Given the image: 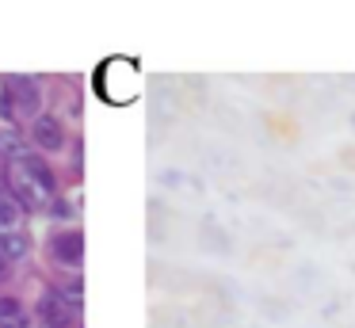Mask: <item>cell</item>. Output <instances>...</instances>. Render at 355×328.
<instances>
[{"label": "cell", "instance_id": "obj_7", "mask_svg": "<svg viewBox=\"0 0 355 328\" xmlns=\"http://www.w3.org/2000/svg\"><path fill=\"white\" fill-rule=\"evenodd\" d=\"M0 328H31V313L16 297H0Z\"/></svg>", "mask_w": 355, "mask_h": 328}, {"label": "cell", "instance_id": "obj_9", "mask_svg": "<svg viewBox=\"0 0 355 328\" xmlns=\"http://www.w3.org/2000/svg\"><path fill=\"white\" fill-rule=\"evenodd\" d=\"M19 206H16V198L8 195V191H0V233H12L16 229V221H19Z\"/></svg>", "mask_w": 355, "mask_h": 328}, {"label": "cell", "instance_id": "obj_3", "mask_svg": "<svg viewBox=\"0 0 355 328\" xmlns=\"http://www.w3.org/2000/svg\"><path fill=\"white\" fill-rule=\"evenodd\" d=\"M8 195L12 198H16V206H19V210H31V206H39V187H35V183H31V175H27L24 172V164H19V160H16V164H8Z\"/></svg>", "mask_w": 355, "mask_h": 328}, {"label": "cell", "instance_id": "obj_1", "mask_svg": "<svg viewBox=\"0 0 355 328\" xmlns=\"http://www.w3.org/2000/svg\"><path fill=\"white\" fill-rule=\"evenodd\" d=\"M42 96H39V84H31L27 76H8L4 88H0V114L4 122H19V119H31L39 114Z\"/></svg>", "mask_w": 355, "mask_h": 328}, {"label": "cell", "instance_id": "obj_5", "mask_svg": "<svg viewBox=\"0 0 355 328\" xmlns=\"http://www.w3.org/2000/svg\"><path fill=\"white\" fill-rule=\"evenodd\" d=\"M31 134H35V141H39L42 149H50V153L65 145V126L54 119V114H39L35 126H31Z\"/></svg>", "mask_w": 355, "mask_h": 328}, {"label": "cell", "instance_id": "obj_8", "mask_svg": "<svg viewBox=\"0 0 355 328\" xmlns=\"http://www.w3.org/2000/svg\"><path fill=\"white\" fill-rule=\"evenodd\" d=\"M27 252H31V241H27L24 233H0V259H24Z\"/></svg>", "mask_w": 355, "mask_h": 328}, {"label": "cell", "instance_id": "obj_6", "mask_svg": "<svg viewBox=\"0 0 355 328\" xmlns=\"http://www.w3.org/2000/svg\"><path fill=\"white\" fill-rule=\"evenodd\" d=\"M19 164H24V172L31 175L35 187H39V195H54V191H58V180H54V172L46 168V160H42V157H31V153H27Z\"/></svg>", "mask_w": 355, "mask_h": 328}, {"label": "cell", "instance_id": "obj_10", "mask_svg": "<svg viewBox=\"0 0 355 328\" xmlns=\"http://www.w3.org/2000/svg\"><path fill=\"white\" fill-rule=\"evenodd\" d=\"M0 279H4V259H0Z\"/></svg>", "mask_w": 355, "mask_h": 328}, {"label": "cell", "instance_id": "obj_4", "mask_svg": "<svg viewBox=\"0 0 355 328\" xmlns=\"http://www.w3.org/2000/svg\"><path fill=\"white\" fill-rule=\"evenodd\" d=\"M73 313L77 309L62 297V290H58V294H46L39 302V317H42L46 328H73Z\"/></svg>", "mask_w": 355, "mask_h": 328}, {"label": "cell", "instance_id": "obj_2", "mask_svg": "<svg viewBox=\"0 0 355 328\" xmlns=\"http://www.w3.org/2000/svg\"><path fill=\"white\" fill-rule=\"evenodd\" d=\"M50 252H54L58 264L80 267V264H85V236H80V229H65V233H54V236H50Z\"/></svg>", "mask_w": 355, "mask_h": 328}]
</instances>
